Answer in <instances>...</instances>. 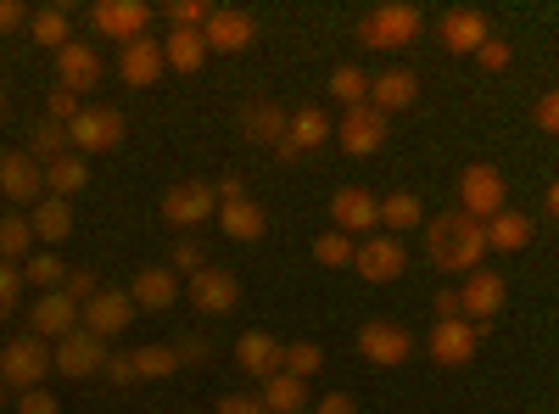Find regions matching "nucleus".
Segmentation results:
<instances>
[{
    "label": "nucleus",
    "instance_id": "1",
    "mask_svg": "<svg viewBox=\"0 0 559 414\" xmlns=\"http://www.w3.org/2000/svg\"><path fill=\"white\" fill-rule=\"evenodd\" d=\"M426 252H431V263H437L442 274H471V269H481V258H487V236H481L476 218H464V213L453 208V213L426 218Z\"/></svg>",
    "mask_w": 559,
    "mask_h": 414
},
{
    "label": "nucleus",
    "instance_id": "2",
    "mask_svg": "<svg viewBox=\"0 0 559 414\" xmlns=\"http://www.w3.org/2000/svg\"><path fill=\"white\" fill-rule=\"evenodd\" d=\"M419 7H408V0H392V7H376L364 12L358 23V45L364 51H408V45L419 39Z\"/></svg>",
    "mask_w": 559,
    "mask_h": 414
},
{
    "label": "nucleus",
    "instance_id": "3",
    "mask_svg": "<svg viewBox=\"0 0 559 414\" xmlns=\"http://www.w3.org/2000/svg\"><path fill=\"white\" fill-rule=\"evenodd\" d=\"M503 202H509V186H503V174L492 163H471L459 174V213L464 218L487 224L492 213H503Z\"/></svg>",
    "mask_w": 559,
    "mask_h": 414
},
{
    "label": "nucleus",
    "instance_id": "4",
    "mask_svg": "<svg viewBox=\"0 0 559 414\" xmlns=\"http://www.w3.org/2000/svg\"><path fill=\"white\" fill-rule=\"evenodd\" d=\"M45 376H51V347L39 336H17V342L0 347V381H7V392L45 387Z\"/></svg>",
    "mask_w": 559,
    "mask_h": 414
},
{
    "label": "nucleus",
    "instance_id": "5",
    "mask_svg": "<svg viewBox=\"0 0 559 414\" xmlns=\"http://www.w3.org/2000/svg\"><path fill=\"white\" fill-rule=\"evenodd\" d=\"M123 134H129V123H123L118 107H79V118L68 123V146L79 157L84 152H118Z\"/></svg>",
    "mask_w": 559,
    "mask_h": 414
},
{
    "label": "nucleus",
    "instance_id": "6",
    "mask_svg": "<svg viewBox=\"0 0 559 414\" xmlns=\"http://www.w3.org/2000/svg\"><path fill=\"white\" fill-rule=\"evenodd\" d=\"M386 134H392V118L364 102V107H347V113H342V123L331 129V141H342L347 157H376V152L386 146Z\"/></svg>",
    "mask_w": 559,
    "mask_h": 414
},
{
    "label": "nucleus",
    "instance_id": "7",
    "mask_svg": "<svg viewBox=\"0 0 559 414\" xmlns=\"http://www.w3.org/2000/svg\"><path fill=\"white\" fill-rule=\"evenodd\" d=\"M258 39V17L241 12V7H213L207 23H202V45H207V57H241L247 45Z\"/></svg>",
    "mask_w": 559,
    "mask_h": 414
},
{
    "label": "nucleus",
    "instance_id": "8",
    "mask_svg": "<svg viewBox=\"0 0 559 414\" xmlns=\"http://www.w3.org/2000/svg\"><path fill=\"white\" fill-rule=\"evenodd\" d=\"M481 331H487V326H471V319H437V326H431V342H426L431 364H442V370L471 364V358L481 353Z\"/></svg>",
    "mask_w": 559,
    "mask_h": 414
},
{
    "label": "nucleus",
    "instance_id": "9",
    "mask_svg": "<svg viewBox=\"0 0 559 414\" xmlns=\"http://www.w3.org/2000/svg\"><path fill=\"white\" fill-rule=\"evenodd\" d=\"M213 213H218V197H213L207 179H179V186L163 191V218H168L174 229H197V224H207Z\"/></svg>",
    "mask_w": 559,
    "mask_h": 414
},
{
    "label": "nucleus",
    "instance_id": "10",
    "mask_svg": "<svg viewBox=\"0 0 559 414\" xmlns=\"http://www.w3.org/2000/svg\"><path fill=\"white\" fill-rule=\"evenodd\" d=\"M102 364H107V342L102 336H90L84 326L68 331L57 347H51V370L68 376V381H84V376H102Z\"/></svg>",
    "mask_w": 559,
    "mask_h": 414
},
{
    "label": "nucleus",
    "instance_id": "11",
    "mask_svg": "<svg viewBox=\"0 0 559 414\" xmlns=\"http://www.w3.org/2000/svg\"><path fill=\"white\" fill-rule=\"evenodd\" d=\"M353 269L364 274L369 286H386V281H397V274L408 269V252H403L397 236H364L358 252H353Z\"/></svg>",
    "mask_w": 559,
    "mask_h": 414
},
{
    "label": "nucleus",
    "instance_id": "12",
    "mask_svg": "<svg viewBox=\"0 0 559 414\" xmlns=\"http://www.w3.org/2000/svg\"><path fill=\"white\" fill-rule=\"evenodd\" d=\"M191 303H197V314H207V319H224V314H236L241 308V281L229 269H197L191 274Z\"/></svg>",
    "mask_w": 559,
    "mask_h": 414
},
{
    "label": "nucleus",
    "instance_id": "13",
    "mask_svg": "<svg viewBox=\"0 0 559 414\" xmlns=\"http://www.w3.org/2000/svg\"><path fill=\"white\" fill-rule=\"evenodd\" d=\"M503 297H509L503 274H492V269H471V274H464V286H459V314L471 319V326H487V319L503 308Z\"/></svg>",
    "mask_w": 559,
    "mask_h": 414
},
{
    "label": "nucleus",
    "instance_id": "14",
    "mask_svg": "<svg viewBox=\"0 0 559 414\" xmlns=\"http://www.w3.org/2000/svg\"><path fill=\"white\" fill-rule=\"evenodd\" d=\"M102 84V57L90 39H68L57 51V90H73V96H90Z\"/></svg>",
    "mask_w": 559,
    "mask_h": 414
},
{
    "label": "nucleus",
    "instance_id": "15",
    "mask_svg": "<svg viewBox=\"0 0 559 414\" xmlns=\"http://www.w3.org/2000/svg\"><path fill=\"white\" fill-rule=\"evenodd\" d=\"M358 353L369 364H381V370H397V364L414 353V336L403 326H392V319H369V326L358 331Z\"/></svg>",
    "mask_w": 559,
    "mask_h": 414
},
{
    "label": "nucleus",
    "instance_id": "16",
    "mask_svg": "<svg viewBox=\"0 0 559 414\" xmlns=\"http://www.w3.org/2000/svg\"><path fill=\"white\" fill-rule=\"evenodd\" d=\"M168 68H163V39H129V45H118V79L123 84H134V90H152L157 79H163Z\"/></svg>",
    "mask_w": 559,
    "mask_h": 414
},
{
    "label": "nucleus",
    "instance_id": "17",
    "mask_svg": "<svg viewBox=\"0 0 559 414\" xmlns=\"http://www.w3.org/2000/svg\"><path fill=\"white\" fill-rule=\"evenodd\" d=\"M68 331H79V308L62 297V286H57V292H39L34 308H28V336H39V342H62Z\"/></svg>",
    "mask_w": 559,
    "mask_h": 414
},
{
    "label": "nucleus",
    "instance_id": "18",
    "mask_svg": "<svg viewBox=\"0 0 559 414\" xmlns=\"http://www.w3.org/2000/svg\"><path fill=\"white\" fill-rule=\"evenodd\" d=\"M90 17H96V28H102L107 39L129 45V39H140V34H146V23H152V7H146V0H102V7L90 12Z\"/></svg>",
    "mask_w": 559,
    "mask_h": 414
},
{
    "label": "nucleus",
    "instance_id": "19",
    "mask_svg": "<svg viewBox=\"0 0 559 414\" xmlns=\"http://www.w3.org/2000/svg\"><path fill=\"white\" fill-rule=\"evenodd\" d=\"M437 39H442V51H453V57H476V45H481V39H492V28H487V17H481V12L453 7V12H442Z\"/></svg>",
    "mask_w": 559,
    "mask_h": 414
},
{
    "label": "nucleus",
    "instance_id": "20",
    "mask_svg": "<svg viewBox=\"0 0 559 414\" xmlns=\"http://www.w3.org/2000/svg\"><path fill=\"white\" fill-rule=\"evenodd\" d=\"M376 202L381 197H369L364 186H342L336 197H331V224L342 229V236H369V229H376Z\"/></svg>",
    "mask_w": 559,
    "mask_h": 414
},
{
    "label": "nucleus",
    "instance_id": "21",
    "mask_svg": "<svg viewBox=\"0 0 559 414\" xmlns=\"http://www.w3.org/2000/svg\"><path fill=\"white\" fill-rule=\"evenodd\" d=\"M79 319H84V331L90 336H118V331H129V319H134V303L123 297V292H96L84 308H79Z\"/></svg>",
    "mask_w": 559,
    "mask_h": 414
},
{
    "label": "nucleus",
    "instance_id": "22",
    "mask_svg": "<svg viewBox=\"0 0 559 414\" xmlns=\"http://www.w3.org/2000/svg\"><path fill=\"white\" fill-rule=\"evenodd\" d=\"M134 308H146V314H168L179 303V274L168 263H152V269H140L134 274V292H129Z\"/></svg>",
    "mask_w": 559,
    "mask_h": 414
},
{
    "label": "nucleus",
    "instance_id": "23",
    "mask_svg": "<svg viewBox=\"0 0 559 414\" xmlns=\"http://www.w3.org/2000/svg\"><path fill=\"white\" fill-rule=\"evenodd\" d=\"M419 102V73L414 68H386L381 79H369V107L376 113H403V107H414Z\"/></svg>",
    "mask_w": 559,
    "mask_h": 414
},
{
    "label": "nucleus",
    "instance_id": "24",
    "mask_svg": "<svg viewBox=\"0 0 559 414\" xmlns=\"http://www.w3.org/2000/svg\"><path fill=\"white\" fill-rule=\"evenodd\" d=\"M331 118H324L319 107H302V113H292L286 118V141H280L274 152L280 157H302V152H313V146H324V141H331Z\"/></svg>",
    "mask_w": 559,
    "mask_h": 414
},
{
    "label": "nucleus",
    "instance_id": "25",
    "mask_svg": "<svg viewBox=\"0 0 559 414\" xmlns=\"http://www.w3.org/2000/svg\"><path fill=\"white\" fill-rule=\"evenodd\" d=\"M0 191H7V202H39L45 191V174L28 152H7L0 157Z\"/></svg>",
    "mask_w": 559,
    "mask_h": 414
},
{
    "label": "nucleus",
    "instance_id": "26",
    "mask_svg": "<svg viewBox=\"0 0 559 414\" xmlns=\"http://www.w3.org/2000/svg\"><path fill=\"white\" fill-rule=\"evenodd\" d=\"M481 236H487V252H526L532 236H537V224L526 213H515V208H503V213H492L481 224Z\"/></svg>",
    "mask_w": 559,
    "mask_h": 414
},
{
    "label": "nucleus",
    "instance_id": "27",
    "mask_svg": "<svg viewBox=\"0 0 559 414\" xmlns=\"http://www.w3.org/2000/svg\"><path fill=\"white\" fill-rule=\"evenodd\" d=\"M28 229H34V241L57 247V241H68V236H73V208H68L62 197H39V202H34V213H28Z\"/></svg>",
    "mask_w": 559,
    "mask_h": 414
},
{
    "label": "nucleus",
    "instance_id": "28",
    "mask_svg": "<svg viewBox=\"0 0 559 414\" xmlns=\"http://www.w3.org/2000/svg\"><path fill=\"white\" fill-rule=\"evenodd\" d=\"M213 218H218V229H224L229 241H258L263 229H269V218H263V208H258L252 197H241V202H218Z\"/></svg>",
    "mask_w": 559,
    "mask_h": 414
},
{
    "label": "nucleus",
    "instance_id": "29",
    "mask_svg": "<svg viewBox=\"0 0 559 414\" xmlns=\"http://www.w3.org/2000/svg\"><path fill=\"white\" fill-rule=\"evenodd\" d=\"M202 62H207L202 28H168V39H163V68H174V73H202Z\"/></svg>",
    "mask_w": 559,
    "mask_h": 414
},
{
    "label": "nucleus",
    "instance_id": "30",
    "mask_svg": "<svg viewBox=\"0 0 559 414\" xmlns=\"http://www.w3.org/2000/svg\"><path fill=\"white\" fill-rule=\"evenodd\" d=\"M286 107H274V102H247V113H241V129H247V141H258V146H280L286 141Z\"/></svg>",
    "mask_w": 559,
    "mask_h": 414
},
{
    "label": "nucleus",
    "instance_id": "31",
    "mask_svg": "<svg viewBox=\"0 0 559 414\" xmlns=\"http://www.w3.org/2000/svg\"><path fill=\"white\" fill-rule=\"evenodd\" d=\"M376 224H386V236H403V229H419L426 224V202L414 191H392L376 202Z\"/></svg>",
    "mask_w": 559,
    "mask_h": 414
},
{
    "label": "nucleus",
    "instance_id": "32",
    "mask_svg": "<svg viewBox=\"0 0 559 414\" xmlns=\"http://www.w3.org/2000/svg\"><path fill=\"white\" fill-rule=\"evenodd\" d=\"M236 364H241L247 376L269 381V376L280 370V342L263 336V331H241V342H236Z\"/></svg>",
    "mask_w": 559,
    "mask_h": 414
},
{
    "label": "nucleus",
    "instance_id": "33",
    "mask_svg": "<svg viewBox=\"0 0 559 414\" xmlns=\"http://www.w3.org/2000/svg\"><path fill=\"white\" fill-rule=\"evenodd\" d=\"M258 403H263L269 414H302V403H308V381H297V376H286V370H274V376L263 381Z\"/></svg>",
    "mask_w": 559,
    "mask_h": 414
},
{
    "label": "nucleus",
    "instance_id": "34",
    "mask_svg": "<svg viewBox=\"0 0 559 414\" xmlns=\"http://www.w3.org/2000/svg\"><path fill=\"white\" fill-rule=\"evenodd\" d=\"M17 269H23V286H39V292H57V286L68 281V258L51 252V247H45V252H28Z\"/></svg>",
    "mask_w": 559,
    "mask_h": 414
},
{
    "label": "nucleus",
    "instance_id": "35",
    "mask_svg": "<svg viewBox=\"0 0 559 414\" xmlns=\"http://www.w3.org/2000/svg\"><path fill=\"white\" fill-rule=\"evenodd\" d=\"M84 179H90V168H84V157H57V163H45V186H51V197H73V191H84Z\"/></svg>",
    "mask_w": 559,
    "mask_h": 414
},
{
    "label": "nucleus",
    "instance_id": "36",
    "mask_svg": "<svg viewBox=\"0 0 559 414\" xmlns=\"http://www.w3.org/2000/svg\"><path fill=\"white\" fill-rule=\"evenodd\" d=\"M129 358H134V376H140V381H168V376L179 370V353H174V347H163V342L134 347Z\"/></svg>",
    "mask_w": 559,
    "mask_h": 414
},
{
    "label": "nucleus",
    "instance_id": "37",
    "mask_svg": "<svg viewBox=\"0 0 559 414\" xmlns=\"http://www.w3.org/2000/svg\"><path fill=\"white\" fill-rule=\"evenodd\" d=\"M34 252V229L23 213H7L0 218V263H23Z\"/></svg>",
    "mask_w": 559,
    "mask_h": 414
},
{
    "label": "nucleus",
    "instance_id": "38",
    "mask_svg": "<svg viewBox=\"0 0 559 414\" xmlns=\"http://www.w3.org/2000/svg\"><path fill=\"white\" fill-rule=\"evenodd\" d=\"M280 370L297 376V381H313L324 370V347L319 342H292V347H280Z\"/></svg>",
    "mask_w": 559,
    "mask_h": 414
},
{
    "label": "nucleus",
    "instance_id": "39",
    "mask_svg": "<svg viewBox=\"0 0 559 414\" xmlns=\"http://www.w3.org/2000/svg\"><path fill=\"white\" fill-rule=\"evenodd\" d=\"M324 90H331V96H336L342 107H364V102H369V73H364V68H353V62H342Z\"/></svg>",
    "mask_w": 559,
    "mask_h": 414
},
{
    "label": "nucleus",
    "instance_id": "40",
    "mask_svg": "<svg viewBox=\"0 0 559 414\" xmlns=\"http://www.w3.org/2000/svg\"><path fill=\"white\" fill-rule=\"evenodd\" d=\"M73 146H68V129L62 123H51V118H45V123H34V141H28V157L34 163H57V157H68Z\"/></svg>",
    "mask_w": 559,
    "mask_h": 414
},
{
    "label": "nucleus",
    "instance_id": "41",
    "mask_svg": "<svg viewBox=\"0 0 559 414\" xmlns=\"http://www.w3.org/2000/svg\"><path fill=\"white\" fill-rule=\"evenodd\" d=\"M68 39H73V23H68V12H62V7L34 12V45H51V51H62Z\"/></svg>",
    "mask_w": 559,
    "mask_h": 414
},
{
    "label": "nucleus",
    "instance_id": "42",
    "mask_svg": "<svg viewBox=\"0 0 559 414\" xmlns=\"http://www.w3.org/2000/svg\"><path fill=\"white\" fill-rule=\"evenodd\" d=\"M353 252H358V241H353V236H342V229H324V236L313 241V258H319L324 269H347V263H353Z\"/></svg>",
    "mask_w": 559,
    "mask_h": 414
},
{
    "label": "nucleus",
    "instance_id": "43",
    "mask_svg": "<svg viewBox=\"0 0 559 414\" xmlns=\"http://www.w3.org/2000/svg\"><path fill=\"white\" fill-rule=\"evenodd\" d=\"M23 269L17 263H0V319H12L17 308H23Z\"/></svg>",
    "mask_w": 559,
    "mask_h": 414
},
{
    "label": "nucleus",
    "instance_id": "44",
    "mask_svg": "<svg viewBox=\"0 0 559 414\" xmlns=\"http://www.w3.org/2000/svg\"><path fill=\"white\" fill-rule=\"evenodd\" d=\"M102 292V281H96V274H90V269H68V281H62V297L73 303V308H84L90 297H96Z\"/></svg>",
    "mask_w": 559,
    "mask_h": 414
},
{
    "label": "nucleus",
    "instance_id": "45",
    "mask_svg": "<svg viewBox=\"0 0 559 414\" xmlns=\"http://www.w3.org/2000/svg\"><path fill=\"white\" fill-rule=\"evenodd\" d=\"M168 269H174V274H197V269H207V252H202V241H191V236H185V241L168 252Z\"/></svg>",
    "mask_w": 559,
    "mask_h": 414
},
{
    "label": "nucleus",
    "instance_id": "46",
    "mask_svg": "<svg viewBox=\"0 0 559 414\" xmlns=\"http://www.w3.org/2000/svg\"><path fill=\"white\" fill-rule=\"evenodd\" d=\"M476 62H481L487 73H509L515 51H509V39H481V45H476Z\"/></svg>",
    "mask_w": 559,
    "mask_h": 414
},
{
    "label": "nucleus",
    "instance_id": "47",
    "mask_svg": "<svg viewBox=\"0 0 559 414\" xmlns=\"http://www.w3.org/2000/svg\"><path fill=\"white\" fill-rule=\"evenodd\" d=\"M207 12H213V7H202V0H174V7H168V23H174V28H202Z\"/></svg>",
    "mask_w": 559,
    "mask_h": 414
},
{
    "label": "nucleus",
    "instance_id": "48",
    "mask_svg": "<svg viewBox=\"0 0 559 414\" xmlns=\"http://www.w3.org/2000/svg\"><path fill=\"white\" fill-rule=\"evenodd\" d=\"M17 414H62V403L45 387H28V392H17Z\"/></svg>",
    "mask_w": 559,
    "mask_h": 414
},
{
    "label": "nucleus",
    "instance_id": "49",
    "mask_svg": "<svg viewBox=\"0 0 559 414\" xmlns=\"http://www.w3.org/2000/svg\"><path fill=\"white\" fill-rule=\"evenodd\" d=\"M102 376H107L112 387H129V381H140V376H134V358H129V353H107Z\"/></svg>",
    "mask_w": 559,
    "mask_h": 414
},
{
    "label": "nucleus",
    "instance_id": "50",
    "mask_svg": "<svg viewBox=\"0 0 559 414\" xmlns=\"http://www.w3.org/2000/svg\"><path fill=\"white\" fill-rule=\"evenodd\" d=\"M213 414H269L258 398H247V392H224L218 403H213Z\"/></svg>",
    "mask_w": 559,
    "mask_h": 414
},
{
    "label": "nucleus",
    "instance_id": "51",
    "mask_svg": "<svg viewBox=\"0 0 559 414\" xmlns=\"http://www.w3.org/2000/svg\"><path fill=\"white\" fill-rule=\"evenodd\" d=\"M79 118V96H73V90H51V123H73Z\"/></svg>",
    "mask_w": 559,
    "mask_h": 414
},
{
    "label": "nucleus",
    "instance_id": "52",
    "mask_svg": "<svg viewBox=\"0 0 559 414\" xmlns=\"http://www.w3.org/2000/svg\"><path fill=\"white\" fill-rule=\"evenodd\" d=\"M532 118H537V129H543V134H554V129H559V96H554V90H548V96H537Z\"/></svg>",
    "mask_w": 559,
    "mask_h": 414
},
{
    "label": "nucleus",
    "instance_id": "53",
    "mask_svg": "<svg viewBox=\"0 0 559 414\" xmlns=\"http://www.w3.org/2000/svg\"><path fill=\"white\" fill-rule=\"evenodd\" d=\"M313 414H358V403H353L347 392H324V398L313 403Z\"/></svg>",
    "mask_w": 559,
    "mask_h": 414
},
{
    "label": "nucleus",
    "instance_id": "54",
    "mask_svg": "<svg viewBox=\"0 0 559 414\" xmlns=\"http://www.w3.org/2000/svg\"><path fill=\"white\" fill-rule=\"evenodd\" d=\"M213 197H218V202H241V197H247V179H241V174H224L218 186H213Z\"/></svg>",
    "mask_w": 559,
    "mask_h": 414
},
{
    "label": "nucleus",
    "instance_id": "55",
    "mask_svg": "<svg viewBox=\"0 0 559 414\" xmlns=\"http://www.w3.org/2000/svg\"><path fill=\"white\" fill-rule=\"evenodd\" d=\"M23 17H28V12L17 7V0H0V34H12V28H17Z\"/></svg>",
    "mask_w": 559,
    "mask_h": 414
},
{
    "label": "nucleus",
    "instance_id": "56",
    "mask_svg": "<svg viewBox=\"0 0 559 414\" xmlns=\"http://www.w3.org/2000/svg\"><path fill=\"white\" fill-rule=\"evenodd\" d=\"M431 308H437V319H464V314H459V292H437Z\"/></svg>",
    "mask_w": 559,
    "mask_h": 414
},
{
    "label": "nucleus",
    "instance_id": "57",
    "mask_svg": "<svg viewBox=\"0 0 559 414\" xmlns=\"http://www.w3.org/2000/svg\"><path fill=\"white\" fill-rule=\"evenodd\" d=\"M174 353H179V364H202V358H207V342H197V336H191V342H179Z\"/></svg>",
    "mask_w": 559,
    "mask_h": 414
},
{
    "label": "nucleus",
    "instance_id": "58",
    "mask_svg": "<svg viewBox=\"0 0 559 414\" xmlns=\"http://www.w3.org/2000/svg\"><path fill=\"white\" fill-rule=\"evenodd\" d=\"M0 403H7V381H0Z\"/></svg>",
    "mask_w": 559,
    "mask_h": 414
},
{
    "label": "nucleus",
    "instance_id": "59",
    "mask_svg": "<svg viewBox=\"0 0 559 414\" xmlns=\"http://www.w3.org/2000/svg\"><path fill=\"white\" fill-rule=\"evenodd\" d=\"M0 113H7V96H0Z\"/></svg>",
    "mask_w": 559,
    "mask_h": 414
}]
</instances>
